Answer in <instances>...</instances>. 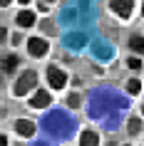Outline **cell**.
Returning a JSON list of instances; mask_svg holds the SVG:
<instances>
[{
    "label": "cell",
    "instance_id": "obj_6",
    "mask_svg": "<svg viewBox=\"0 0 144 146\" xmlns=\"http://www.w3.org/2000/svg\"><path fill=\"white\" fill-rule=\"evenodd\" d=\"M50 99H52V97H50L47 92H38V94L30 99V104H32L35 109H45V107H50Z\"/></svg>",
    "mask_w": 144,
    "mask_h": 146
},
{
    "label": "cell",
    "instance_id": "obj_10",
    "mask_svg": "<svg viewBox=\"0 0 144 146\" xmlns=\"http://www.w3.org/2000/svg\"><path fill=\"white\" fill-rule=\"evenodd\" d=\"M15 64H17V57H13V54H10V57H5V62H3V69H5V72H10V69H15Z\"/></svg>",
    "mask_w": 144,
    "mask_h": 146
},
{
    "label": "cell",
    "instance_id": "obj_14",
    "mask_svg": "<svg viewBox=\"0 0 144 146\" xmlns=\"http://www.w3.org/2000/svg\"><path fill=\"white\" fill-rule=\"evenodd\" d=\"M67 104H70V107H77V104H80V99H77V94H70Z\"/></svg>",
    "mask_w": 144,
    "mask_h": 146
},
{
    "label": "cell",
    "instance_id": "obj_17",
    "mask_svg": "<svg viewBox=\"0 0 144 146\" xmlns=\"http://www.w3.org/2000/svg\"><path fill=\"white\" fill-rule=\"evenodd\" d=\"M45 3H55V0H45Z\"/></svg>",
    "mask_w": 144,
    "mask_h": 146
},
{
    "label": "cell",
    "instance_id": "obj_12",
    "mask_svg": "<svg viewBox=\"0 0 144 146\" xmlns=\"http://www.w3.org/2000/svg\"><path fill=\"white\" fill-rule=\"evenodd\" d=\"M139 131V121L137 119H129V134H137Z\"/></svg>",
    "mask_w": 144,
    "mask_h": 146
},
{
    "label": "cell",
    "instance_id": "obj_13",
    "mask_svg": "<svg viewBox=\"0 0 144 146\" xmlns=\"http://www.w3.org/2000/svg\"><path fill=\"white\" fill-rule=\"evenodd\" d=\"M127 64H129V69H139V67H142V62H139V60H127Z\"/></svg>",
    "mask_w": 144,
    "mask_h": 146
},
{
    "label": "cell",
    "instance_id": "obj_2",
    "mask_svg": "<svg viewBox=\"0 0 144 146\" xmlns=\"http://www.w3.org/2000/svg\"><path fill=\"white\" fill-rule=\"evenodd\" d=\"M47 82H50L52 89H62V87L67 84V74L57 67H47Z\"/></svg>",
    "mask_w": 144,
    "mask_h": 146
},
{
    "label": "cell",
    "instance_id": "obj_15",
    "mask_svg": "<svg viewBox=\"0 0 144 146\" xmlns=\"http://www.w3.org/2000/svg\"><path fill=\"white\" fill-rule=\"evenodd\" d=\"M0 3H3V8H5V5H10V0H0Z\"/></svg>",
    "mask_w": 144,
    "mask_h": 146
},
{
    "label": "cell",
    "instance_id": "obj_18",
    "mask_svg": "<svg viewBox=\"0 0 144 146\" xmlns=\"http://www.w3.org/2000/svg\"><path fill=\"white\" fill-rule=\"evenodd\" d=\"M142 13H144V5H142Z\"/></svg>",
    "mask_w": 144,
    "mask_h": 146
},
{
    "label": "cell",
    "instance_id": "obj_4",
    "mask_svg": "<svg viewBox=\"0 0 144 146\" xmlns=\"http://www.w3.org/2000/svg\"><path fill=\"white\" fill-rule=\"evenodd\" d=\"M27 50H30L32 57H42V54H47V42L42 37H30V42H27Z\"/></svg>",
    "mask_w": 144,
    "mask_h": 146
},
{
    "label": "cell",
    "instance_id": "obj_8",
    "mask_svg": "<svg viewBox=\"0 0 144 146\" xmlns=\"http://www.w3.org/2000/svg\"><path fill=\"white\" fill-rule=\"evenodd\" d=\"M80 144H82V146H97V144H99V139H97V134H94V131H82Z\"/></svg>",
    "mask_w": 144,
    "mask_h": 146
},
{
    "label": "cell",
    "instance_id": "obj_7",
    "mask_svg": "<svg viewBox=\"0 0 144 146\" xmlns=\"http://www.w3.org/2000/svg\"><path fill=\"white\" fill-rule=\"evenodd\" d=\"M17 25H20V27H30V25H35V13L23 10V13L17 15Z\"/></svg>",
    "mask_w": 144,
    "mask_h": 146
},
{
    "label": "cell",
    "instance_id": "obj_9",
    "mask_svg": "<svg viewBox=\"0 0 144 146\" xmlns=\"http://www.w3.org/2000/svg\"><path fill=\"white\" fill-rule=\"evenodd\" d=\"M129 47H132L134 52H144V37H132L129 40Z\"/></svg>",
    "mask_w": 144,
    "mask_h": 146
},
{
    "label": "cell",
    "instance_id": "obj_11",
    "mask_svg": "<svg viewBox=\"0 0 144 146\" xmlns=\"http://www.w3.org/2000/svg\"><path fill=\"white\" fill-rule=\"evenodd\" d=\"M139 89H142V84H139L137 79H129V82H127V92H129V94H137Z\"/></svg>",
    "mask_w": 144,
    "mask_h": 146
},
{
    "label": "cell",
    "instance_id": "obj_1",
    "mask_svg": "<svg viewBox=\"0 0 144 146\" xmlns=\"http://www.w3.org/2000/svg\"><path fill=\"white\" fill-rule=\"evenodd\" d=\"M35 82H38V74H35V72H25V74H20L17 82H15V94H17V97H25V94L35 87Z\"/></svg>",
    "mask_w": 144,
    "mask_h": 146
},
{
    "label": "cell",
    "instance_id": "obj_16",
    "mask_svg": "<svg viewBox=\"0 0 144 146\" xmlns=\"http://www.w3.org/2000/svg\"><path fill=\"white\" fill-rule=\"evenodd\" d=\"M20 3H23V5H27V3H30V0H20Z\"/></svg>",
    "mask_w": 144,
    "mask_h": 146
},
{
    "label": "cell",
    "instance_id": "obj_3",
    "mask_svg": "<svg viewBox=\"0 0 144 146\" xmlns=\"http://www.w3.org/2000/svg\"><path fill=\"white\" fill-rule=\"evenodd\" d=\"M109 10H114L119 17H129L134 10V0H109Z\"/></svg>",
    "mask_w": 144,
    "mask_h": 146
},
{
    "label": "cell",
    "instance_id": "obj_5",
    "mask_svg": "<svg viewBox=\"0 0 144 146\" xmlns=\"http://www.w3.org/2000/svg\"><path fill=\"white\" fill-rule=\"evenodd\" d=\"M15 131L20 136H35V124L27 121V119H17L15 121Z\"/></svg>",
    "mask_w": 144,
    "mask_h": 146
}]
</instances>
